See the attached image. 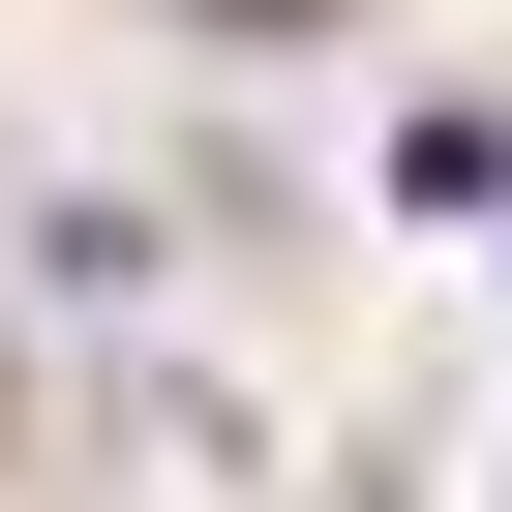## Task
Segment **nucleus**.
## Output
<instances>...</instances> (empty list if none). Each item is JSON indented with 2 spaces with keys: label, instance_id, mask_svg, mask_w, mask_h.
<instances>
[{
  "label": "nucleus",
  "instance_id": "nucleus-1",
  "mask_svg": "<svg viewBox=\"0 0 512 512\" xmlns=\"http://www.w3.org/2000/svg\"><path fill=\"white\" fill-rule=\"evenodd\" d=\"M181 31H332V0H181Z\"/></svg>",
  "mask_w": 512,
  "mask_h": 512
}]
</instances>
